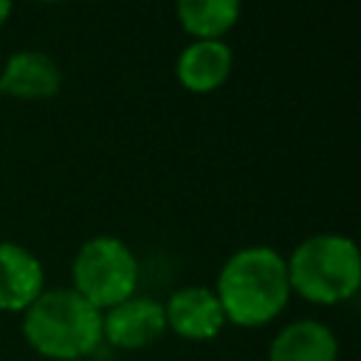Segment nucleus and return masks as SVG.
<instances>
[{"mask_svg":"<svg viewBox=\"0 0 361 361\" xmlns=\"http://www.w3.org/2000/svg\"><path fill=\"white\" fill-rule=\"evenodd\" d=\"M268 361H338V338L324 322L296 319L274 336Z\"/></svg>","mask_w":361,"mask_h":361,"instance_id":"9d476101","label":"nucleus"},{"mask_svg":"<svg viewBox=\"0 0 361 361\" xmlns=\"http://www.w3.org/2000/svg\"><path fill=\"white\" fill-rule=\"evenodd\" d=\"M25 344L48 361H79L93 355L102 338V310L73 288H45L20 313Z\"/></svg>","mask_w":361,"mask_h":361,"instance_id":"f03ea898","label":"nucleus"},{"mask_svg":"<svg viewBox=\"0 0 361 361\" xmlns=\"http://www.w3.org/2000/svg\"><path fill=\"white\" fill-rule=\"evenodd\" d=\"M234 54L226 39H192L175 62V76L189 93H214L231 76Z\"/></svg>","mask_w":361,"mask_h":361,"instance_id":"6e6552de","label":"nucleus"},{"mask_svg":"<svg viewBox=\"0 0 361 361\" xmlns=\"http://www.w3.org/2000/svg\"><path fill=\"white\" fill-rule=\"evenodd\" d=\"M166 333L164 302L152 296H130L102 313V338L116 350H144Z\"/></svg>","mask_w":361,"mask_h":361,"instance_id":"39448f33","label":"nucleus"},{"mask_svg":"<svg viewBox=\"0 0 361 361\" xmlns=\"http://www.w3.org/2000/svg\"><path fill=\"white\" fill-rule=\"evenodd\" d=\"M290 293L313 305H341L361 290V245L336 231L305 237L285 257Z\"/></svg>","mask_w":361,"mask_h":361,"instance_id":"7ed1b4c3","label":"nucleus"},{"mask_svg":"<svg viewBox=\"0 0 361 361\" xmlns=\"http://www.w3.org/2000/svg\"><path fill=\"white\" fill-rule=\"evenodd\" d=\"M212 290L228 324L237 327L271 324L290 302L285 257L271 245L237 248L220 265Z\"/></svg>","mask_w":361,"mask_h":361,"instance_id":"f257e3e1","label":"nucleus"},{"mask_svg":"<svg viewBox=\"0 0 361 361\" xmlns=\"http://www.w3.org/2000/svg\"><path fill=\"white\" fill-rule=\"evenodd\" d=\"M164 316H166V330H172L186 341H209L220 336V330L226 327V316L214 290L203 285L178 288L164 302Z\"/></svg>","mask_w":361,"mask_h":361,"instance_id":"423d86ee","label":"nucleus"},{"mask_svg":"<svg viewBox=\"0 0 361 361\" xmlns=\"http://www.w3.org/2000/svg\"><path fill=\"white\" fill-rule=\"evenodd\" d=\"M8 14H11V0H0V25L8 20Z\"/></svg>","mask_w":361,"mask_h":361,"instance_id":"f8f14e48","label":"nucleus"},{"mask_svg":"<svg viewBox=\"0 0 361 361\" xmlns=\"http://www.w3.org/2000/svg\"><path fill=\"white\" fill-rule=\"evenodd\" d=\"M138 276L141 268L133 248L113 234L85 240L71 262V288L102 313L135 296Z\"/></svg>","mask_w":361,"mask_h":361,"instance_id":"20e7f679","label":"nucleus"},{"mask_svg":"<svg viewBox=\"0 0 361 361\" xmlns=\"http://www.w3.org/2000/svg\"><path fill=\"white\" fill-rule=\"evenodd\" d=\"M45 290V268L20 243H0V310L23 313Z\"/></svg>","mask_w":361,"mask_h":361,"instance_id":"0eeeda50","label":"nucleus"},{"mask_svg":"<svg viewBox=\"0 0 361 361\" xmlns=\"http://www.w3.org/2000/svg\"><path fill=\"white\" fill-rule=\"evenodd\" d=\"M42 3H62V0H42Z\"/></svg>","mask_w":361,"mask_h":361,"instance_id":"ddd939ff","label":"nucleus"},{"mask_svg":"<svg viewBox=\"0 0 361 361\" xmlns=\"http://www.w3.org/2000/svg\"><path fill=\"white\" fill-rule=\"evenodd\" d=\"M243 0H175L180 28L192 39H223L240 20Z\"/></svg>","mask_w":361,"mask_h":361,"instance_id":"9b49d317","label":"nucleus"},{"mask_svg":"<svg viewBox=\"0 0 361 361\" xmlns=\"http://www.w3.org/2000/svg\"><path fill=\"white\" fill-rule=\"evenodd\" d=\"M62 87L59 65L42 51H17L0 71V93L11 99H51Z\"/></svg>","mask_w":361,"mask_h":361,"instance_id":"1a4fd4ad","label":"nucleus"}]
</instances>
